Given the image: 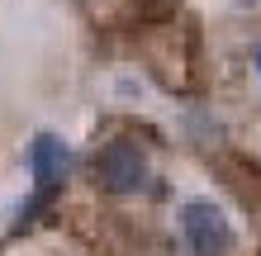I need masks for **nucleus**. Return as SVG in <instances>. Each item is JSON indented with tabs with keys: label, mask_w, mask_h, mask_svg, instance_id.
Segmentation results:
<instances>
[{
	"label": "nucleus",
	"mask_w": 261,
	"mask_h": 256,
	"mask_svg": "<svg viewBox=\"0 0 261 256\" xmlns=\"http://www.w3.org/2000/svg\"><path fill=\"white\" fill-rule=\"evenodd\" d=\"M180 233H186L190 256H228L233 251V223L214 200H190L180 209Z\"/></svg>",
	"instance_id": "obj_1"
},
{
	"label": "nucleus",
	"mask_w": 261,
	"mask_h": 256,
	"mask_svg": "<svg viewBox=\"0 0 261 256\" xmlns=\"http://www.w3.org/2000/svg\"><path fill=\"white\" fill-rule=\"evenodd\" d=\"M95 180L110 194H138L147 185V161L143 152H138L133 143H110V147H100V157H95Z\"/></svg>",
	"instance_id": "obj_2"
},
{
	"label": "nucleus",
	"mask_w": 261,
	"mask_h": 256,
	"mask_svg": "<svg viewBox=\"0 0 261 256\" xmlns=\"http://www.w3.org/2000/svg\"><path fill=\"white\" fill-rule=\"evenodd\" d=\"M67 166H71L67 143L57 138V133H38L34 147H29V171H34V180H38L43 190H53V185H62Z\"/></svg>",
	"instance_id": "obj_3"
},
{
	"label": "nucleus",
	"mask_w": 261,
	"mask_h": 256,
	"mask_svg": "<svg viewBox=\"0 0 261 256\" xmlns=\"http://www.w3.org/2000/svg\"><path fill=\"white\" fill-rule=\"evenodd\" d=\"M252 62H256V71H261V43H256V48H252Z\"/></svg>",
	"instance_id": "obj_4"
}]
</instances>
